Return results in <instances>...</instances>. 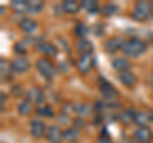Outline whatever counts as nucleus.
<instances>
[{
	"mask_svg": "<svg viewBox=\"0 0 153 143\" xmlns=\"http://www.w3.org/2000/svg\"><path fill=\"white\" fill-rule=\"evenodd\" d=\"M146 49H147V45L142 40L130 39L125 41V45L123 47V52L126 56H129V58H137V56L143 54Z\"/></svg>",
	"mask_w": 153,
	"mask_h": 143,
	"instance_id": "1",
	"label": "nucleus"
},
{
	"mask_svg": "<svg viewBox=\"0 0 153 143\" xmlns=\"http://www.w3.org/2000/svg\"><path fill=\"white\" fill-rule=\"evenodd\" d=\"M36 66H37V69L38 72L44 75L45 78H54L55 77V74H56V70L54 68V65L51 64V61L50 60H47L46 58H41V59H38L37 60V63H36Z\"/></svg>",
	"mask_w": 153,
	"mask_h": 143,
	"instance_id": "2",
	"label": "nucleus"
},
{
	"mask_svg": "<svg viewBox=\"0 0 153 143\" xmlns=\"http://www.w3.org/2000/svg\"><path fill=\"white\" fill-rule=\"evenodd\" d=\"M151 4H148L147 1H140L134 8L133 18L137 21H146L151 16Z\"/></svg>",
	"mask_w": 153,
	"mask_h": 143,
	"instance_id": "3",
	"label": "nucleus"
},
{
	"mask_svg": "<svg viewBox=\"0 0 153 143\" xmlns=\"http://www.w3.org/2000/svg\"><path fill=\"white\" fill-rule=\"evenodd\" d=\"M93 65H94V58H93L92 54L82 55V58H80L78 61V69H79L80 73H83V74L88 73Z\"/></svg>",
	"mask_w": 153,
	"mask_h": 143,
	"instance_id": "4",
	"label": "nucleus"
},
{
	"mask_svg": "<svg viewBox=\"0 0 153 143\" xmlns=\"http://www.w3.org/2000/svg\"><path fill=\"white\" fill-rule=\"evenodd\" d=\"M47 139L51 143H61V141H63V132L60 130L59 127L52 125L47 130Z\"/></svg>",
	"mask_w": 153,
	"mask_h": 143,
	"instance_id": "5",
	"label": "nucleus"
},
{
	"mask_svg": "<svg viewBox=\"0 0 153 143\" xmlns=\"http://www.w3.org/2000/svg\"><path fill=\"white\" fill-rule=\"evenodd\" d=\"M45 132H46V127L42 121H40V120H32L31 121V134L35 138L44 137Z\"/></svg>",
	"mask_w": 153,
	"mask_h": 143,
	"instance_id": "6",
	"label": "nucleus"
},
{
	"mask_svg": "<svg viewBox=\"0 0 153 143\" xmlns=\"http://www.w3.org/2000/svg\"><path fill=\"white\" fill-rule=\"evenodd\" d=\"M27 97H28V100H30L31 102L41 104V102H44V100H45V95H44V92H42L40 88L33 87L31 89H28Z\"/></svg>",
	"mask_w": 153,
	"mask_h": 143,
	"instance_id": "7",
	"label": "nucleus"
},
{
	"mask_svg": "<svg viewBox=\"0 0 153 143\" xmlns=\"http://www.w3.org/2000/svg\"><path fill=\"white\" fill-rule=\"evenodd\" d=\"M12 68H13L14 72L22 73V72H26V70L30 69V61H28L26 58H22V56H19V58L13 60Z\"/></svg>",
	"mask_w": 153,
	"mask_h": 143,
	"instance_id": "8",
	"label": "nucleus"
},
{
	"mask_svg": "<svg viewBox=\"0 0 153 143\" xmlns=\"http://www.w3.org/2000/svg\"><path fill=\"white\" fill-rule=\"evenodd\" d=\"M124 45H125V42H124V40L121 39V37H112V39H110L107 42H106V50L110 51V52H115L117 51L119 49H121V47H124Z\"/></svg>",
	"mask_w": 153,
	"mask_h": 143,
	"instance_id": "9",
	"label": "nucleus"
},
{
	"mask_svg": "<svg viewBox=\"0 0 153 143\" xmlns=\"http://www.w3.org/2000/svg\"><path fill=\"white\" fill-rule=\"evenodd\" d=\"M134 136H135V138L138 141L148 142V141H151V138H152V130L147 127H139L135 132H134Z\"/></svg>",
	"mask_w": 153,
	"mask_h": 143,
	"instance_id": "10",
	"label": "nucleus"
},
{
	"mask_svg": "<svg viewBox=\"0 0 153 143\" xmlns=\"http://www.w3.org/2000/svg\"><path fill=\"white\" fill-rule=\"evenodd\" d=\"M119 79H120V82L124 86H128V87H133V86L137 83V77L129 70L121 72V73L119 74Z\"/></svg>",
	"mask_w": 153,
	"mask_h": 143,
	"instance_id": "11",
	"label": "nucleus"
},
{
	"mask_svg": "<svg viewBox=\"0 0 153 143\" xmlns=\"http://www.w3.org/2000/svg\"><path fill=\"white\" fill-rule=\"evenodd\" d=\"M112 68L117 72H126L130 68V63L125 58H117L112 61Z\"/></svg>",
	"mask_w": 153,
	"mask_h": 143,
	"instance_id": "12",
	"label": "nucleus"
},
{
	"mask_svg": "<svg viewBox=\"0 0 153 143\" xmlns=\"http://www.w3.org/2000/svg\"><path fill=\"white\" fill-rule=\"evenodd\" d=\"M100 89H101V93L106 98H114L116 96V89H115L108 82H103L101 86H100Z\"/></svg>",
	"mask_w": 153,
	"mask_h": 143,
	"instance_id": "13",
	"label": "nucleus"
},
{
	"mask_svg": "<svg viewBox=\"0 0 153 143\" xmlns=\"http://www.w3.org/2000/svg\"><path fill=\"white\" fill-rule=\"evenodd\" d=\"M76 49H78L80 52H83V55L84 54H91V51L93 50V45H92V42L88 41V40H79L78 42H76Z\"/></svg>",
	"mask_w": 153,
	"mask_h": 143,
	"instance_id": "14",
	"label": "nucleus"
},
{
	"mask_svg": "<svg viewBox=\"0 0 153 143\" xmlns=\"http://www.w3.org/2000/svg\"><path fill=\"white\" fill-rule=\"evenodd\" d=\"M38 50L46 55H49V56H55L57 54L56 47L52 44H50V42H42L41 45H38Z\"/></svg>",
	"mask_w": 153,
	"mask_h": 143,
	"instance_id": "15",
	"label": "nucleus"
},
{
	"mask_svg": "<svg viewBox=\"0 0 153 143\" xmlns=\"http://www.w3.org/2000/svg\"><path fill=\"white\" fill-rule=\"evenodd\" d=\"M79 137V130L76 128H69L63 132V139L66 142H75Z\"/></svg>",
	"mask_w": 153,
	"mask_h": 143,
	"instance_id": "16",
	"label": "nucleus"
},
{
	"mask_svg": "<svg viewBox=\"0 0 153 143\" xmlns=\"http://www.w3.org/2000/svg\"><path fill=\"white\" fill-rule=\"evenodd\" d=\"M80 5L76 1H74V0H65V1L63 3V9L64 12L69 13V14H74L79 10Z\"/></svg>",
	"mask_w": 153,
	"mask_h": 143,
	"instance_id": "17",
	"label": "nucleus"
},
{
	"mask_svg": "<svg viewBox=\"0 0 153 143\" xmlns=\"http://www.w3.org/2000/svg\"><path fill=\"white\" fill-rule=\"evenodd\" d=\"M21 28L25 32H27V33H31V32H33L36 30V27H37V25H36V22L35 21H32V19H30V18H25V19H22L21 21Z\"/></svg>",
	"mask_w": 153,
	"mask_h": 143,
	"instance_id": "18",
	"label": "nucleus"
},
{
	"mask_svg": "<svg viewBox=\"0 0 153 143\" xmlns=\"http://www.w3.org/2000/svg\"><path fill=\"white\" fill-rule=\"evenodd\" d=\"M151 120V116L148 115L144 111H139L135 114V118H134V121H135L139 127H146V124Z\"/></svg>",
	"mask_w": 153,
	"mask_h": 143,
	"instance_id": "19",
	"label": "nucleus"
},
{
	"mask_svg": "<svg viewBox=\"0 0 153 143\" xmlns=\"http://www.w3.org/2000/svg\"><path fill=\"white\" fill-rule=\"evenodd\" d=\"M135 111L133 109H129V110H125L123 111L120 115H119V119L124 123V124H129L130 121H134V118H135Z\"/></svg>",
	"mask_w": 153,
	"mask_h": 143,
	"instance_id": "20",
	"label": "nucleus"
},
{
	"mask_svg": "<svg viewBox=\"0 0 153 143\" xmlns=\"http://www.w3.org/2000/svg\"><path fill=\"white\" fill-rule=\"evenodd\" d=\"M12 8H13L17 13L28 12L27 1H25V0H14V1H12Z\"/></svg>",
	"mask_w": 153,
	"mask_h": 143,
	"instance_id": "21",
	"label": "nucleus"
},
{
	"mask_svg": "<svg viewBox=\"0 0 153 143\" xmlns=\"http://www.w3.org/2000/svg\"><path fill=\"white\" fill-rule=\"evenodd\" d=\"M27 5L30 13H38L44 7V3L41 0H30V1H27Z\"/></svg>",
	"mask_w": 153,
	"mask_h": 143,
	"instance_id": "22",
	"label": "nucleus"
},
{
	"mask_svg": "<svg viewBox=\"0 0 153 143\" xmlns=\"http://www.w3.org/2000/svg\"><path fill=\"white\" fill-rule=\"evenodd\" d=\"M119 10V8L115 5V4H105L102 7V13L105 16H114V14H116Z\"/></svg>",
	"mask_w": 153,
	"mask_h": 143,
	"instance_id": "23",
	"label": "nucleus"
},
{
	"mask_svg": "<svg viewBox=\"0 0 153 143\" xmlns=\"http://www.w3.org/2000/svg\"><path fill=\"white\" fill-rule=\"evenodd\" d=\"M74 110L78 112L80 116H84V115H88V114L91 112V107L85 104H78V105L74 106Z\"/></svg>",
	"mask_w": 153,
	"mask_h": 143,
	"instance_id": "24",
	"label": "nucleus"
},
{
	"mask_svg": "<svg viewBox=\"0 0 153 143\" xmlns=\"http://www.w3.org/2000/svg\"><path fill=\"white\" fill-rule=\"evenodd\" d=\"M80 5H82L85 10H88L91 13L97 10V3H96L94 0H83V1L80 3Z\"/></svg>",
	"mask_w": 153,
	"mask_h": 143,
	"instance_id": "25",
	"label": "nucleus"
},
{
	"mask_svg": "<svg viewBox=\"0 0 153 143\" xmlns=\"http://www.w3.org/2000/svg\"><path fill=\"white\" fill-rule=\"evenodd\" d=\"M37 112H38V115L46 116V118H52V116H54V110H52L50 106H41V107H38Z\"/></svg>",
	"mask_w": 153,
	"mask_h": 143,
	"instance_id": "26",
	"label": "nucleus"
},
{
	"mask_svg": "<svg viewBox=\"0 0 153 143\" xmlns=\"http://www.w3.org/2000/svg\"><path fill=\"white\" fill-rule=\"evenodd\" d=\"M18 111H19V114H22V115H28V114L31 112V104L28 101H22L18 106Z\"/></svg>",
	"mask_w": 153,
	"mask_h": 143,
	"instance_id": "27",
	"label": "nucleus"
},
{
	"mask_svg": "<svg viewBox=\"0 0 153 143\" xmlns=\"http://www.w3.org/2000/svg\"><path fill=\"white\" fill-rule=\"evenodd\" d=\"M74 31H75V35L78 37H84L88 33V27L85 25H83V23H79V25H76Z\"/></svg>",
	"mask_w": 153,
	"mask_h": 143,
	"instance_id": "28",
	"label": "nucleus"
},
{
	"mask_svg": "<svg viewBox=\"0 0 153 143\" xmlns=\"http://www.w3.org/2000/svg\"><path fill=\"white\" fill-rule=\"evenodd\" d=\"M0 65H1V75L5 74V72L8 73V64H7V61L3 59L1 60V64H0Z\"/></svg>",
	"mask_w": 153,
	"mask_h": 143,
	"instance_id": "29",
	"label": "nucleus"
},
{
	"mask_svg": "<svg viewBox=\"0 0 153 143\" xmlns=\"http://www.w3.org/2000/svg\"><path fill=\"white\" fill-rule=\"evenodd\" d=\"M14 50L18 51L19 54H23V52H26V47H22V44H18V45H16V47H14Z\"/></svg>",
	"mask_w": 153,
	"mask_h": 143,
	"instance_id": "30",
	"label": "nucleus"
},
{
	"mask_svg": "<svg viewBox=\"0 0 153 143\" xmlns=\"http://www.w3.org/2000/svg\"><path fill=\"white\" fill-rule=\"evenodd\" d=\"M98 143H112L111 141H110V138H107V137H100L98 138Z\"/></svg>",
	"mask_w": 153,
	"mask_h": 143,
	"instance_id": "31",
	"label": "nucleus"
},
{
	"mask_svg": "<svg viewBox=\"0 0 153 143\" xmlns=\"http://www.w3.org/2000/svg\"><path fill=\"white\" fill-rule=\"evenodd\" d=\"M75 125H78V127H83V121L80 120V119H78V120H75Z\"/></svg>",
	"mask_w": 153,
	"mask_h": 143,
	"instance_id": "32",
	"label": "nucleus"
},
{
	"mask_svg": "<svg viewBox=\"0 0 153 143\" xmlns=\"http://www.w3.org/2000/svg\"><path fill=\"white\" fill-rule=\"evenodd\" d=\"M149 116H151V120H152V121H153V111H152V112H151V114H149Z\"/></svg>",
	"mask_w": 153,
	"mask_h": 143,
	"instance_id": "33",
	"label": "nucleus"
},
{
	"mask_svg": "<svg viewBox=\"0 0 153 143\" xmlns=\"http://www.w3.org/2000/svg\"><path fill=\"white\" fill-rule=\"evenodd\" d=\"M151 82L153 83V73H152V75H151Z\"/></svg>",
	"mask_w": 153,
	"mask_h": 143,
	"instance_id": "34",
	"label": "nucleus"
}]
</instances>
